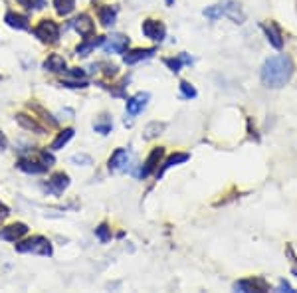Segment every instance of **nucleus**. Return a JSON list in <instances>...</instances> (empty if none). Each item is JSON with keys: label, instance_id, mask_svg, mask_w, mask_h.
Returning a JSON list of instances; mask_svg holds the SVG:
<instances>
[{"label": "nucleus", "instance_id": "f257e3e1", "mask_svg": "<svg viewBox=\"0 0 297 293\" xmlns=\"http://www.w3.org/2000/svg\"><path fill=\"white\" fill-rule=\"evenodd\" d=\"M293 72H295V66H293L291 58L285 54H280V56H271L264 61V66L260 70V77H262V83L266 88L280 89L289 83Z\"/></svg>", "mask_w": 297, "mask_h": 293}, {"label": "nucleus", "instance_id": "f03ea898", "mask_svg": "<svg viewBox=\"0 0 297 293\" xmlns=\"http://www.w3.org/2000/svg\"><path fill=\"white\" fill-rule=\"evenodd\" d=\"M16 252L20 254H38V256H52L54 248H52V242L44 238V236H32L24 242H18L16 244Z\"/></svg>", "mask_w": 297, "mask_h": 293}, {"label": "nucleus", "instance_id": "7ed1b4c3", "mask_svg": "<svg viewBox=\"0 0 297 293\" xmlns=\"http://www.w3.org/2000/svg\"><path fill=\"white\" fill-rule=\"evenodd\" d=\"M32 32H34V36L40 42H46V44H54V42H58L59 38V26L54 20H40L38 26Z\"/></svg>", "mask_w": 297, "mask_h": 293}, {"label": "nucleus", "instance_id": "20e7f679", "mask_svg": "<svg viewBox=\"0 0 297 293\" xmlns=\"http://www.w3.org/2000/svg\"><path fill=\"white\" fill-rule=\"evenodd\" d=\"M143 34L147 36L148 40H153V42H163L164 36H166V28H164V24L161 20H153V18H148L143 22Z\"/></svg>", "mask_w": 297, "mask_h": 293}, {"label": "nucleus", "instance_id": "39448f33", "mask_svg": "<svg viewBox=\"0 0 297 293\" xmlns=\"http://www.w3.org/2000/svg\"><path fill=\"white\" fill-rule=\"evenodd\" d=\"M234 289L236 291H269V283L264 278H248L236 281Z\"/></svg>", "mask_w": 297, "mask_h": 293}, {"label": "nucleus", "instance_id": "423d86ee", "mask_svg": "<svg viewBox=\"0 0 297 293\" xmlns=\"http://www.w3.org/2000/svg\"><path fill=\"white\" fill-rule=\"evenodd\" d=\"M220 8H222V16L230 18L234 24H244L246 14H244L242 6L238 4L236 0H224L222 4H220Z\"/></svg>", "mask_w": 297, "mask_h": 293}, {"label": "nucleus", "instance_id": "0eeeda50", "mask_svg": "<svg viewBox=\"0 0 297 293\" xmlns=\"http://www.w3.org/2000/svg\"><path fill=\"white\" fill-rule=\"evenodd\" d=\"M164 157V149L163 146H157V149H153L151 151V155L147 157V161L143 162V169L139 171V178H147L155 169H157V164L161 162V159Z\"/></svg>", "mask_w": 297, "mask_h": 293}, {"label": "nucleus", "instance_id": "6e6552de", "mask_svg": "<svg viewBox=\"0 0 297 293\" xmlns=\"http://www.w3.org/2000/svg\"><path fill=\"white\" fill-rule=\"evenodd\" d=\"M129 48V38L121 36V34H113L111 38H105V52L107 54H125Z\"/></svg>", "mask_w": 297, "mask_h": 293}, {"label": "nucleus", "instance_id": "1a4fd4ad", "mask_svg": "<svg viewBox=\"0 0 297 293\" xmlns=\"http://www.w3.org/2000/svg\"><path fill=\"white\" fill-rule=\"evenodd\" d=\"M28 234V226L22 224V222H16V224H10L6 228L0 230V240H6V242H16L20 238Z\"/></svg>", "mask_w": 297, "mask_h": 293}, {"label": "nucleus", "instance_id": "9d476101", "mask_svg": "<svg viewBox=\"0 0 297 293\" xmlns=\"http://www.w3.org/2000/svg\"><path fill=\"white\" fill-rule=\"evenodd\" d=\"M148 97H151L148 93H137V95H133L131 99H127V105H125L127 115H129V117H137V115L147 107Z\"/></svg>", "mask_w": 297, "mask_h": 293}, {"label": "nucleus", "instance_id": "9b49d317", "mask_svg": "<svg viewBox=\"0 0 297 293\" xmlns=\"http://www.w3.org/2000/svg\"><path fill=\"white\" fill-rule=\"evenodd\" d=\"M262 30L266 32L267 36V42L273 46L275 50H282L283 48V36H282V30L275 22H264L262 24Z\"/></svg>", "mask_w": 297, "mask_h": 293}, {"label": "nucleus", "instance_id": "f8f14e48", "mask_svg": "<svg viewBox=\"0 0 297 293\" xmlns=\"http://www.w3.org/2000/svg\"><path fill=\"white\" fill-rule=\"evenodd\" d=\"M70 26H72L79 36H83V38L91 36L93 30H95V24H93V20H91V16L89 14H79Z\"/></svg>", "mask_w": 297, "mask_h": 293}, {"label": "nucleus", "instance_id": "ddd939ff", "mask_svg": "<svg viewBox=\"0 0 297 293\" xmlns=\"http://www.w3.org/2000/svg\"><path fill=\"white\" fill-rule=\"evenodd\" d=\"M103 44H105V36H88L81 44L75 48V54L81 56V58H86V56H89L97 46H103Z\"/></svg>", "mask_w": 297, "mask_h": 293}, {"label": "nucleus", "instance_id": "4468645a", "mask_svg": "<svg viewBox=\"0 0 297 293\" xmlns=\"http://www.w3.org/2000/svg\"><path fill=\"white\" fill-rule=\"evenodd\" d=\"M127 162H129V155L125 149H115V153L109 157V171L111 173H117V171H125L127 169Z\"/></svg>", "mask_w": 297, "mask_h": 293}, {"label": "nucleus", "instance_id": "2eb2a0df", "mask_svg": "<svg viewBox=\"0 0 297 293\" xmlns=\"http://www.w3.org/2000/svg\"><path fill=\"white\" fill-rule=\"evenodd\" d=\"M155 48H137L133 52H127L125 56H123V61L127 64V66H133L137 61H143V59H148L155 56Z\"/></svg>", "mask_w": 297, "mask_h": 293}, {"label": "nucleus", "instance_id": "dca6fc26", "mask_svg": "<svg viewBox=\"0 0 297 293\" xmlns=\"http://www.w3.org/2000/svg\"><path fill=\"white\" fill-rule=\"evenodd\" d=\"M68 186H70V176L66 175V173H54L52 178L48 180L46 189L50 192H54V194H61Z\"/></svg>", "mask_w": 297, "mask_h": 293}, {"label": "nucleus", "instance_id": "f3484780", "mask_svg": "<svg viewBox=\"0 0 297 293\" xmlns=\"http://www.w3.org/2000/svg\"><path fill=\"white\" fill-rule=\"evenodd\" d=\"M18 169H20V171H24V173H28V175H42V173H46L50 166H48V164H44L42 161L20 159V161H18Z\"/></svg>", "mask_w": 297, "mask_h": 293}, {"label": "nucleus", "instance_id": "a211bd4d", "mask_svg": "<svg viewBox=\"0 0 297 293\" xmlns=\"http://www.w3.org/2000/svg\"><path fill=\"white\" fill-rule=\"evenodd\" d=\"M117 12H119L117 6H107V4H105V6H99V8H97V16H99L101 26H105V28L113 26L115 20H117Z\"/></svg>", "mask_w": 297, "mask_h": 293}, {"label": "nucleus", "instance_id": "6ab92c4d", "mask_svg": "<svg viewBox=\"0 0 297 293\" xmlns=\"http://www.w3.org/2000/svg\"><path fill=\"white\" fill-rule=\"evenodd\" d=\"M66 59L61 58L59 54H50L44 61V70L46 72H52V73H63L66 72Z\"/></svg>", "mask_w": 297, "mask_h": 293}, {"label": "nucleus", "instance_id": "aec40b11", "mask_svg": "<svg viewBox=\"0 0 297 293\" xmlns=\"http://www.w3.org/2000/svg\"><path fill=\"white\" fill-rule=\"evenodd\" d=\"M188 159H190V155H186V153H175L173 157H168V159L163 162V166H161V169H157V178H159V176H163L168 169L177 166V164H180V162H186Z\"/></svg>", "mask_w": 297, "mask_h": 293}, {"label": "nucleus", "instance_id": "412c9836", "mask_svg": "<svg viewBox=\"0 0 297 293\" xmlns=\"http://www.w3.org/2000/svg\"><path fill=\"white\" fill-rule=\"evenodd\" d=\"M4 22L10 26V28H16V30H26L28 28V16L24 14H18V12H6L4 16Z\"/></svg>", "mask_w": 297, "mask_h": 293}, {"label": "nucleus", "instance_id": "4be33fe9", "mask_svg": "<svg viewBox=\"0 0 297 293\" xmlns=\"http://www.w3.org/2000/svg\"><path fill=\"white\" fill-rule=\"evenodd\" d=\"M16 121H18L24 129H28V131H34V133H38V135H44L46 133L44 125H40L34 117H28V115H24V113H18V115H16Z\"/></svg>", "mask_w": 297, "mask_h": 293}, {"label": "nucleus", "instance_id": "5701e85b", "mask_svg": "<svg viewBox=\"0 0 297 293\" xmlns=\"http://www.w3.org/2000/svg\"><path fill=\"white\" fill-rule=\"evenodd\" d=\"M164 66L171 70L173 73H178L180 72V68H182V64H193V59L188 58L186 54H180L178 58H164Z\"/></svg>", "mask_w": 297, "mask_h": 293}, {"label": "nucleus", "instance_id": "b1692460", "mask_svg": "<svg viewBox=\"0 0 297 293\" xmlns=\"http://www.w3.org/2000/svg\"><path fill=\"white\" fill-rule=\"evenodd\" d=\"M74 129L72 127H68V129H63V131L59 133L58 137L54 139V143H52V151H59V149H63V146L68 145L70 141H72V137H74Z\"/></svg>", "mask_w": 297, "mask_h": 293}, {"label": "nucleus", "instance_id": "393cba45", "mask_svg": "<svg viewBox=\"0 0 297 293\" xmlns=\"http://www.w3.org/2000/svg\"><path fill=\"white\" fill-rule=\"evenodd\" d=\"M113 129V123H111V117L109 115H99V117L93 121V131L101 133V135H107Z\"/></svg>", "mask_w": 297, "mask_h": 293}, {"label": "nucleus", "instance_id": "a878e982", "mask_svg": "<svg viewBox=\"0 0 297 293\" xmlns=\"http://www.w3.org/2000/svg\"><path fill=\"white\" fill-rule=\"evenodd\" d=\"M54 8L59 16L72 14L75 8V0H54Z\"/></svg>", "mask_w": 297, "mask_h": 293}, {"label": "nucleus", "instance_id": "bb28decb", "mask_svg": "<svg viewBox=\"0 0 297 293\" xmlns=\"http://www.w3.org/2000/svg\"><path fill=\"white\" fill-rule=\"evenodd\" d=\"M164 127H166L164 123L153 121V123H148L147 127H145V133H143V137H145L147 141H148V139H155V137H159V135L164 131Z\"/></svg>", "mask_w": 297, "mask_h": 293}, {"label": "nucleus", "instance_id": "cd10ccee", "mask_svg": "<svg viewBox=\"0 0 297 293\" xmlns=\"http://www.w3.org/2000/svg\"><path fill=\"white\" fill-rule=\"evenodd\" d=\"M95 236H97L103 244H107V242L111 240V228H109L107 224H101V226H97V228H95Z\"/></svg>", "mask_w": 297, "mask_h": 293}, {"label": "nucleus", "instance_id": "c85d7f7f", "mask_svg": "<svg viewBox=\"0 0 297 293\" xmlns=\"http://www.w3.org/2000/svg\"><path fill=\"white\" fill-rule=\"evenodd\" d=\"M204 16H206L208 20H212V22H216L218 18H222V8H220V4H216V6H208L206 10H204Z\"/></svg>", "mask_w": 297, "mask_h": 293}, {"label": "nucleus", "instance_id": "c756f323", "mask_svg": "<svg viewBox=\"0 0 297 293\" xmlns=\"http://www.w3.org/2000/svg\"><path fill=\"white\" fill-rule=\"evenodd\" d=\"M180 93H182L184 99H194L196 97V89L188 81H180Z\"/></svg>", "mask_w": 297, "mask_h": 293}, {"label": "nucleus", "instance_id": "7c9ffc66", "mask_svg": "<svg viewBox=\"0 0 297 293\" xmlns=\"http://www.w3.org/2000/svg\"><path fill=\"white\" fill-rule=\"evenodd\" d=\"M72 162H74V164H81V166H89L93 161H91V157H89V155L79 153V155H74V157H72Z\"/></svg>", "mask_w": 297, "mask_h": 293}, {"label": "nucleus", "instance_id": "2f4dec72", "mask_svg": "<svg viewBox=\"0 0 297 293\" xmlns=\"http://www.w3.org/2000/svg\"><path fill=\"white\" fill-rule=\"evenodd\" d=\"M68 77H74V79H86V72L79 70V68H74V70H66Z\"/></svg>", "mask_w": 297, "mask_h": 293}, {"label": "nucleus", "instance_id": "473e14b6", "mask_svg": "<svg viewBox=\"0 0 297 293\" xmlns=\"http://www.w3.org/2000/svg\"><path fill=\"white\" fill-rule=\"evenodd\" d=\"M287 254L291 256V260H293V265H291V274L297 278V258L293 256V252H291V246H287Z\"/></svg>", "mask_w": 297, "mask_h": 293}, {"label": "nucleus", "instance_id": "72a5a7b5", "mask_svg": "<svg viewBox=\"0 0 297 293\" xmlns=\"http://www.w3.org/2000/svg\"><path fill=\"white\" fill-rule=\"evenodd\" d=\"M8 216H10V210H8V206L0 202V220H6Z\"/></svg>", "mask_w": 297, "mask_h": 293}, {"label": "nucleus", "instance_id": "f704fd0d", "mask_svg": "<svg viewBox=\"0 0 297 293\" xmlns=\"http://www.w3.org/2000/svg\"><path fill=\"white\" fill-rule=\"evenodd\" d=\"M280 289H282V291H289V293L295 291V289H293V287H291V285H289L285 279H282V281H280Z\"/></svg>", "mask_w": 297, "mask_h": 293}, {"label": "nucleus", "instance_id": "c9c22d12", "mask_svg": "<svg viewBox=\"0 0 297 293\" xmlns=\"http://www.w3.org/2000/svg\"><path fill=\"white\" fill-rule=\"evenodd\" d=\"M8 146V139H6V135L0 131V151H4Z\"/></svg>", "mask_w": 297, "mask_h": 293}, {"label": "nucleus", "instance_id": "e433bc0d", "mask_svg": "<svg viewBox=\"0 0 297 293\" xmlns=\"http://www.w3.org/2000/svg\"><path fill=\"white\" fill-rule=\"evenodd\" d=\"M18 2H20L24 8H28V10H32V8H34V0H18Z\"/></svg>", "mask_w": 297, "mask_h": 293}, {"label": "nucleus", "instance_id": "4c0bfd02", "mask_svg": "<svg viewBox=\"0 0 297 293\" xmlns=\"http://www.w3.org/2000/svg\"><path fill=\"white\" fill-rule=\"evenodd\" d=\"M34 6H38V8H42V6H44V0H34Z\"/></svg>", "mask_w": 297, "mask_h": 293}, {"label": "nucleus", "instance_id": "58836bf2", "mask_svg": "<svg viewBox=\"0 0 297 293\" xmlns=\"http://www.w3.org/2000/svg\"><path fill=\"white\" fill-rule=\"evenodd\" d=\"M164 2H166V6H173L175 4V0H164Z\"/></svg>", "mask_w": 297, "mask_h": 293}]
</instances>
